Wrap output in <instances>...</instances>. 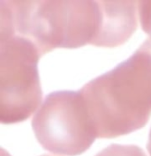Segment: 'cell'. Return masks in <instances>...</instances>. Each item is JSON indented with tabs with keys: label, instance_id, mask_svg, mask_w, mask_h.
Returning <instances> with one entry per match:
<instances>
[{
	"label": "cell",
	"instance_id": "2",
	"mask_svg": "<svg viewBox=\"0 0 151 156\" xmlns=\"http://www.w3.org/2000/svg\"><path fill=\"white\" fill-rule=\"evenodd\" d=\"M42 57L27 39L0 37V121L23 122L39 107L42 92L38 73Z\"/></svg>",
	"mask_w": 151,
	"mask_h": 156
},
{
	"label": "cell",
	"instance_id": "3",
	"mask_svg": "<svg viewBox=\"0 0 151 156\" xmlns=\"http://www.w3.org/2000/svg\"><path fill=\"white\" fill-rule=\"evenodd\" d=\"M32 127L40 145L56 154H81L96 139L81 95L75 91L47 95L34 115Z\"/></svg>",
	"mask_w": 151,
	"mask_h": 156
},
{
	"label": "cell",
	"instance_id": "4",
	"mask_svg": "<svg viewBox=\"0 0 151 156\" xmlns=\"http://www.w3.org/2000/svg\"><path fill=\"white\" fill-rule=\"evenodd\" d=\"M95 156H147L142 149L134 145H110Z\"/></svg>",
	"mask_w": 151,
	"mask_h": 156
},
{
	"label": "cell",
	"instance_id": "7",
	"mask_svg": "<svg viewBox=\"0 0 151 156\" xmlns=\"http://www.w3.org/2000/svg\"><path fill=\"white\" fill-rule=\"evenodd\" d=\"M42 156H52V155H47V154H45V155H42Z\"/></svg>",
	"mask_w": 151,
	"mask_h": 156
},
{
	"label": "cell",
	"instance_id": "5",
	"mask_svg": "<svg viewBox=\"0 0 151 156\" xmlns=\"http://www.w3.org/2000/svg\"><path fill=\"white\" fill-rule=\"evenodd\" d=\"M138 12L142 29L151 38V1H139Z\"/></svg>",
	"mask_w": 151,
	"mask_h": 156
},
{
	"label": "cell",
	"instance_id": "1",
	"mask_svg": "<svg viewBox=\"0 0 151 156\" xmlns=\"http://www.w3.org/2000/svg\"><path fill=\"white\" fill-rule=\"evenodd\" d=\"M79 92L96 138H117L144 127L151 116V38Z\"/></svg>",
	"mask_w": 151,
	"mask_h": 156
},
{
	"label": "cell",
	"instance_id": "6",
	"mask_svg": "<svg viewBox=\"0 0 151 156\" xmlns=\"http://www.w3.org/2000/svg\"><path fill=\"white\" fill-rule=\"evenodd\" d=\"M148 150L149 152V154L151 156V130L149 132V142H148Z\"/></svg>",
	"mask_w": 151,
	"mask_h": 156
}]
</instances>
